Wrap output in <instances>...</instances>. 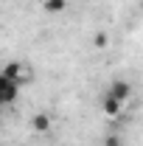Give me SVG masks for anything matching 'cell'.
I'll use <instances>...</instances> for the list:
<instances>
[{"label": "cell", "mask_w": 143, "mask_h": 146, "mask_svg": "<svg viewBox=\"0 0 143 146\" xmlns=\"http://www.w3.org/2000/svg\"><path fill=\"white\" fill-rule=\"evenodd\" d=\"M0 73L6 76V79H11V82H17V84H28L31 82V68L25 65V62H17V59H11V62H6Z\"/></svg>", "instance_id": "1"}, {"label": "cell", "mask_w": 143, "mask_h": 146, "mask_svg": "<svg viewBox=\"0 0 143 146\" xmlns=\"http://www.w3.org/2000/svg\"><path fill=\"white\" fill-rule=\"evenodd\" d=\"M20 87L17 82H11V79H6L3 73H0V107H9V104H14L20 96Z\"/></svg>", "instance_id": "2"}, {"label": "cell", "mask_w": 143, "mask_h": 146, "mask_svg": "<svg viewBox=\"0 0 143 146\" xmlns=\"http://www.w3.org/2000/svg\"><path fill=\"white\" fill-rule=\"evenodd\" d=\"M104 93H109L112 98H118L121 104H126V101L132 98V84H129L126 79H115V82H112V84H109Z\"/></svg>", "instance_id": "3"}, {"label": "cell", "mask_w": 143, "mask_h": 146, "mask_svg": "<svg viewBox=\"0 0 143 146\" xmlns=\"http://www.w3.org/2000/svg\"><path fill=\"white\" fill-rule=\"evenodd\" d=\"M101 112L107 115V118H121V112H124V104L118 101V98H112L109 93L101 96Z\"/></svg>", "instance_id": "4"}, {"label": "cell", "mask_w": 143, "mask_h": 146, "mask_svg": "<svg viewBox=\"0 0 143 146\" xmlns=\"http://www.w3.org/2000/svg\"><path fill=\"white\" fill-rule=\"evenodd\" d=\"M51 127H54V121H51L48 112H34V115H31V132H36V135H48Z\"/></svg>", "instance_id": "5"}, {"label": "cell", "mask_w": 143, "mask_h": 146, "mask_svg": "<svg viewBox=\"0 0 143 146\" xmlns=\"http://www.w3.org/2000/svg\"><path fill=\"white\" fill-rule=\"evenodd\" d=\"M42 9L48 14H62L68 9V0H42Z\"/></svg>", "instance_id": "6"}, {"label": "cell", "mask_w": 143, "mask_h": 146, "mask_svg": "<svg viewBox=\"0 0 143 146\" xmlns=\"http://www.w3.org/2000/svg\"><path fill=\"white\" fill-rule=\"evenodd\" d=\"M93 45H95L98 51L109 48V34H107V31H95V36H93Z\"/></svg>", "instance_id": "7"}, {"label": "cell", "mask_w": 143, "mask_h": 146, "mask_svg": "<svg viewBox=\"0 0 143 146\" xmlns=\"http://www.w3.org/2000/svg\"><path fill=\"white\" fill-rule=\"evenodd\" d=\"M104 146H121V138L118 135H107L104 138Z\"/></svg>", "instance_id": "8"}, {"label": "cell", "mask_w": 143, "mask_h": 146, "mask_svg": "<svg viewBox=\"0 0 143 146\" xmlns=\"http://www.w3.org/2000/svg\"><path fill=\"white\" fill-rule=\"evenodd\" d=\"M68 3H70V0H68Z\"/></svg>", "instance_id": "9"}]
</instances>
